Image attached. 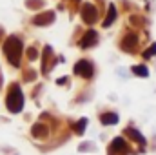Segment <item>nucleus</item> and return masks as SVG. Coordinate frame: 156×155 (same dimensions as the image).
I'll use <instances>...</instances> for the list:
<instances>
[{
  "mask_svg": "<svg viewBox=\"0 0 156 155\" xmlns=\"http://www.w3.org/2000/svg\"><path fill=\"white\" fill-rule=\"evenodd\" d=\"M4 53L7 60L13 66H20V57H22V40L16 37H9L4 44Z\"/></svg>",
  "mask_w": 156,
  "mask_h": 155,
  "instance_id": "obj_1",
  "label": "nucleus"
},
{
  "mask_svg": "<svg viewBox=\"0 0 156 155\" xmlns=\"http://www.w3.org/2000/svg\"><path fill=\"white\" fill-rule=\"evenodd\" d=\"M5 106L11 113H20L22 108H24V93L22 89L15 84L9 88V93H7V99H5Z\"/></svg>",
  "mask_w": 156,
  "mask_h": 155,
  "instance_id": "obj_2",
  "label": "nucleus"
},
{
  "mask_svg": "<svg viewBox=\"0 0 156 155\" xmlns=\"http://www.w3.org/2000/svg\"><path fill=\"white\" fill-rule=\"evenodd\" d=\"M129 153V144L127 141H123L122 137L113 139L111 146H109V155H127Z\"/></svg>",
  "mask_w": 156,
  "mask_h": 155,
  "instance_id": "obj_3",
  "label": "nucleus"
},
{
  "mask_svg": "<svg viewBox=\"0 0 156 155\" xmlns=\"http://www.w3.org/2000/svg\"><path fill=\"white\" fill-rule=\"evenodd\" d=\"M75 73L83 78H91L94 75V68H93V64L89 60H78L75 64Z\"/></svg>",
  "mask_w": 156,
  "mask_h": 155,
  "instance_id": "obj_4",
  "label": "nucleus"
},
{
  "mask_svg": "<svg viewBox=\"0 0 156 155\" xmlns=\"http://www.w3.org/2000/svg\"><path fill=\"white\" fill-rule=\"evenodd\" d=\"M123 133H125L129 139H133L134 142H138V144H142V146L145 144V137H144L138 130H134V128H125V131H123Z\"/></svg>",
  "mask_w": 156,
  "mask_h": 155,
  "instance_id": "obj_5",
  "label": "nucleus"
},
{
  "mask_svg": "<svg viewBox=\"0 0 156 155\" xmlns=\"http://www.w3.org/2000/svg\"><path fill=\"white\" fill-rule=\"evenodd\" d=\"M96 39H98V35H96V31H87L85 35H83V39L80 40V46L82 47H91V46H94L96 44Z\"/></svg>",
  "mask_w": 156,
  "mask_h": 155,
  "instance_id": "obj_6",
  "label": "nucleus"
},
{
  "mask_svg": "<svg viewBox=\"0 0 156 155\" xmlns=\"http://www.w3.org/2000/svg\"><path fill=\"white\" fill-rule=\"evenodd\" d=\"M31 133H33V137H37V139H45L47 137V133H49V128L45 126V124H35L33 128H31Z\"/></svg>",
  "mask_w": 156,
  "mask_h": 155,
  "instance_id": "obj_7",
  "label": "nucleus"
},
{
  "mask_svg": "<svg viewBox=\"0 0 156 155\" xmlns=\"http://www.w3.org/2000/svg\"><path fill=\"white\" fill-rule=\"evenodd\" d=\"M118 120H120L118 115L113 113V112H107V113H102V115H100V122H102L104 126H115Z\"/></svg>",
  "mask_w": 156,
  "mask_h": 155,
  "instance_id": "obj_8",
  "label": "nucleus"
},
{
  "mask_svg": "<svg viewBox=\"0 0 156 155\" xmlns=\"http://www.w3.org/2000/svg\"><path fill=\"white\" fill-rule=\"evenodd\" d=\"M83 20L89 22V24L96 20V9H94L93 6H85V7H83Z\"/></svg>",
  "mask_w": 156,
  "mask_h": 155,
  "instance_id": "obj_9",
  "label": "nucleus"
},
{
  "mask_svg": "<svg viewBox=\"0 0 156 155\" xmlns=\"http://www.w3.org/2000/svg\"><path fill=\"white\" fill-rule=\"evenodd\" d=\"M134 44H136V37H134V35H129V37H125V40L122 42V47L127 49V51H131Z\"/></svg>",
  "mask_w": 156,
  "mask_h": 155,
  "instance_id": "obj_10",
  "label": "nucleus"
},
{
  "mask_svg": "<svg viewBox=\"0 0 156 155\" xmlns=\"http://www.w3.org/2000/svg\"><path fill=\"white\" fill-rule=\"evenodd\" d=\"M133 73L136 77H147L149 75V70L145 66H133Z\"/></svg>",
  "mask_w": 156,
  "mask_h": 155,
  "instance_id": "obj_11",
  "label": "nucleus"
},
{
  "mask_svg": "<svg viewBox=\"0 0 156 155\" xmlns=\"http://www.w3.org/2000/svg\"><path fill=\"white\" fill-rule=\"evenodd\" d=\"M85 126H87V119L83 117V119H80L76 124H75V131H76L78 135H83V131H85Z\"/></svg>",
  "mask_w": 156,
  "mask_h": 155,
  "instance_id": "obj_12",
  "label": "nucleus"
},
{
  "mask_svg": "<svg viewBox=\"0 0 156 155\" xmlns=\"http://www.w3.org/2000/svg\"><path fill=\"white\" fill-rule=\"evenodd\" d=\"M96 150V146L93 144V142H82L80 146H78V152L80 153H85V152H94Z\"/></svg>",
  "mask_w": 156,
  "mask_h": 155,
  "instance_id": "obj_13",
  "label": "nucleus"
},
{
  "mask_svg": "<svg viewBox=\"0 0 156 155\" xmlns=\"http://www.w3.org/2000/svg\"><path fill=\"white\" fill-rule=\"evenodd\" d=\"M53 20V13H45V17H37L35 18V24H47Z\"/></svg>",
  "mask_w": 156,
  "mask_h": 155,
  "instance_id": "obj_14",
  "label": "nucleus"
},
{
  "mask_svg": "<svg viewBox=\"0 0 156 155\" xmlns=\"http://www.w3.org/2000/svg\"><path fill=\"white\" fill-rule=\"evenodd\" d=\"M115 18H116V11H115V6H111V13H109V18H105V20H104V26H105V28H107V26H111Z\"/></svg>",
  "mask_w": 156,
  "mask_h": 155,
  "instance_id": "obj_15",
  "label": "nucleus"
},
{
  "mask_svg": "<svg viewBox=\"0 0 156 155\" xmlns=\"http://www.w3.org/2000/svg\"><path fill=\"white\" fill-rule=\"evenodd\" d=\"M154 55H156V44H153V46L144 53V57H145V59H149V57H154Z\"/></svg>",
  "mask_w": 156,
  "mask_h": 155,
  "instance_id": "obj_16",
  "label": "nucleus"
},
{
  "mask_svg": "<svg viewBox=\"0 0 156 155\" xmlns=\"http://www.w3.org/2000/svg\"><path fill=\"white\" fill-rule=\"evenodd\" d=\"M27 53H29V59H31V60H33V59H37V57H38V53H37V49H35V47H31V49H29V51H27Z\"/></svg>",
  "mask_w": 156,
  "mask_h": 155,
  "instance_id": "obj_17",
  "label": "nucleus"
},
{
  "mask_svg": "<svg viewBox=\"0 0 156 155\" xmlns=\"http://www.w3.org/2000/svg\"><path fill=\"white\" fill-rule=\"evenodd\" d=\"M56 82H58V84H60V86H62V84H66V82H67V78H66V77H62V78H58V80H56Z\"/></svg>",
  "mask_w": 156,
  "mask_h": 155,
  "instance_id": "obj_18",
  "label": "nucleus"
}]
</instances>
